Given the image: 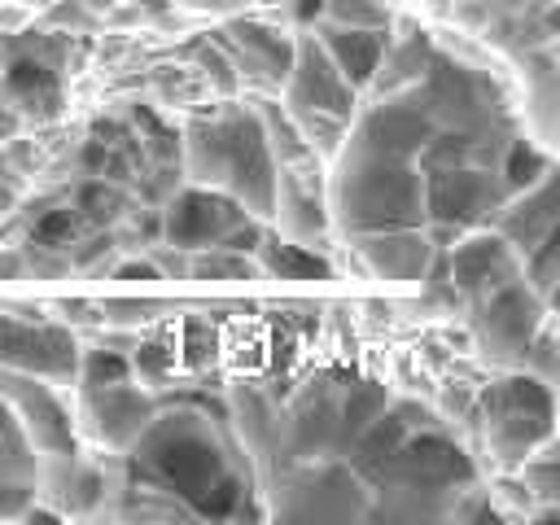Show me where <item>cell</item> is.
Returning <instances> with one entry per match:
<instances>
[{
    "instance_id": "obj_16",
    "label": "cell",
    "mask_w": 560,
    "mask_h": 525,
    "mask_svg": "<svg viewBox=\"0 0 560 525\" xmlns=\"http://www.w3.org/2000/svg\"><path fill=\"white\" fill-rule=\"evenodd\" d=\"M228 407H232V433H236V446L245 451L249 472H254V486L262 490V486L284 468L280 402H271L267 389H258V385H236V389L228 394Z\"/></svg>"
},
{
    "instance_id": "obj_28",
    "label": "cell",
    "mask_w": 560,
    "mask_h": 525,
    "mask_svg": "<svg viewBox=\"0 0 560 525\" xmlns=\"http://www.w3.org/2000/svg\"><path fill=\"white\" fill-rule=\"evenodd\" d=\"M131 368H136L144 381H162L166 368H171V354H166L162 346H140V350L131 354Z\"/></svg>"
},
{
    "instance_id": "obj_14",
    "label": "cell",
    "mask_w": 560,
    "mask_h": 525,
    "mask_svg": "<svg viewBox=\"0 0 560 525\" xmlns=\"http://www.w3.org/2000/svg\"><path fill=\"white\" fill-rule=\"evenodd\" d=\"M158 416V402L144 385H136V376L127 381H109V385H92V389H79V420H83V433L114 451V455H127L140 433L149 429V420Z\"/></svg>"
},
{
    "instance_id": "obj_22",
    "label": "cell",
    "mask_w": 560,
    "mask_h": 525,
    "mask_svg": "<svg viewBox=\"0 0 560 525\" xmlns=\"http://www.w3.org/2000/svg\"><path fill=\"white\" fill-rule=\"evenodd\" d=\"M258 276H262L258 258L245 249H232V245L197 249L188 262V280H258Z\"/></svg>"
},
{
    "instance_id": "obj_13",
    "label": "cell",
    "mask_w": 560,
    "mask_h": 525,
    "mask_svg": "<svg viewBox=\"0 0 560 525\" xmlns=\"http://www.w3.org/2000/svg\"><path fill=\"white\" fill-rule=\"evenodd\" d=\"M328 162L306 158V162H289L280 166L276 179V210H271V228L298 245L324 249L332 228V206H328Z\"/></svg>"
},
{
    "instance_id": "obj_30",
    "label": "cell",
    "mask_w": 560,
    "mask_h": 525,
    "mask_svg": "<svg viewBox=\"0 0 560 525\" xmlns=\"http://www.w3.org/2000/svg\"><path fill=\"white\" fill-rule=\"evenodd\" d=\"M179 9H192V13H241L258 0H175Z\"/></svg>"
},
{
    "instance_id": "obj_20",
    "label": "cell",
    "mask_w": 560,
    "mask_h": 525,
    "mask_svg": "<svg viewBox=\"0 0 560 525\" xmlns=\"http://www.w3.org/2000/svg\"><path fill=\"white\" fill-rule=\"evenodd\" d=\"M262 276L271 280H328L332 276V262L324 249H311V245H298L289 236H280L276 228H267L262 245L254 249Z\"/></svg>"
},
{
    "instance_id": "obj_12",
    "label": "cell",
    "mask_w": 560,
    "mask_h": 525,
    "mask_svg": "<svg viewBox=\"0 0 560 525\" xmlns=\"http://www.w3.org/2000/svg\"><path fill=\"white\" fill-rule=\"evenodd\" d=\"M0 402L18 416L35 455H74L79 451V416L61 402L52 381L0 368Z\"/></svg>"
},
{
    "instance_id": "obj_17",
    "label": "cell",
    "mask_w": 560,
    "mask_h": 525,
    "mask_svg": "<svg viewBox=\"0 0 560 525\" xmlns=\"http://www.w3.org/2000/svg\"><path fill=\"white\" fill-rule=\"evenodd\" d=\"M219 48L232 57V66L241 70V79H254L267 92H280L293 66V35L271 26V22H249V18H232L223 31H214Z\"/></svg>"
},
{
    "instance_id": "obj_3",
    "label": "cell",
    "mask_w": 560,
    "mask_h": 525,
    "mask_svg": "<svg viewBox=\"0 0 560 525\" xmlns=\"http://www.w3.org/2000/svg\"><path fill=\"white\" fill-rule=\"evenodd\" d=\"M472 481L477 464L446 424L411 429L372 481L368 521H451Z\"/></svg>"
},
{
    "instance_id": "obj_7",
    "label": "cell",
    "mask_w": 560,
    "mask_h": 525,
    "mask_svg": "<svg viewBox=\"0 0 560 525\" xmlns=\"http://www.w3.org/2000/svg\"><path fill=\"white\" fill-rule=\"evenodd\" d=\"M162 241L179 245L188 254L210 249V245H232L254 254L267 236V223L254 219L232 192L210 188V184H184L179 192H171V201L162 206Z\"/></svg>"
},
{
    "instance_id": "obj_5",
    "label": "cell",
    "mask_w": 560,
    "mask_h": 525,
    "mask_svg": "<svg viewBox=\"0 0 560 525\" xmlns=\"http://www.w3.org/2000/svg\"><path fill=\"white\" fill-rule=\"evenodd\" d=\"M271 521H368L372 486L346 459L289 464L267 486Z\"/></svg>"
},
{
    "instance_id": "obj_32",
    "label": "cell",
    "mask_w": 560,
    "mask_h": 525,
    "mask_svg": "<svg viewBox=\"0 0 560 525\" xmlns=\"http://www.w3.org/2000/svg\"><path fill=\"white\" fill-rule=\"evenodd\" d=\"M529 521H560V503H529Z\"/></svg>"
},
{
    "instance_id": "obj_6",
    "label": "cell",
    "mask_w": 560,
    "mask_h": 525,
    "mask_svg": "<svg viewBox=\"0 0 560 525\" xmlns=\"http://www.w3.org/2000/svg\"><path fill=\"white\" fill-rule=\"evenodd\" d=\"M490 228H499L516 245L525 280L547 298L560 276V166H547L534 184L516 188L490 214Z\"/></svg>"
},
{
    "instance_id": "obj_1",
    "label": "cell",
    "mask_w": 560,
    "mask_h": 525,
    "mask_svg": "<svg viewBox=\"0 0 560 525\" xmlns=\"http://www.w3.org/2000/svg\"><path fill=\"white\" fill-rule=\"evenodd\" d=\"M131 477L179 499L192 516L223 521L241 512V499L254 486L249 459L219 433V424L197 407H171L149 420L140 442L127 451Z\"/></svg>"
},
{
    "instance_id": "obj_9",
    "label": "cell",
    "mask_w": 560,
    "mask_h": 525,
    "mask_svg": "<svg viewBox=\"0 0 560 525\" xmlns=\"http://www.w3.org/2000/svg\"><path fill=\"white\" fill-rule=\"evenodd\" d=\"M551 319L547 298L521 276H512L508 284L490 289L486 298L468 302V324L477 337L481 359H490L494 368H521L529 341L538 337V328Z\"/></svg>"
},
{
    "instance_id": "obj_25",
    "label": "cell",
    "mask_w": 560,
    "mask_h": 525,
    "mask_svg": "<svg viewBox=\"0 0 560 525\" xmlns=\"http://www.w3.org/2000/svg\"><path fill=\"white\" fill-rule=\"evenodd\" d=\"M136 376L127 350H109V346H96V350H83L79 359V389H92V385H109V381H127Z\"/></svg>"
},
{
    "instance_id": "obj_27",
    "label": "cell",
    "mask_w": 560,
    "mask_h": 525,
    "mask_svg": "<svg viewBox=\"0 0 560 525\" xmlns=\"http://www.w3.org/2000/svg\"><path fill=\"white\" fill-rule=\"evenodd\" d=\"M101 311L109 315V324L131 328V324H149V319H153L162 306H158V302H149V298H118V302H105Z\"/></svg>"
},
{
    "instance_id": "obj_24",
    "label": "cell",
    "mask_w": 560,
    "mask_h": 525,
    "mask_svg": "<svg viewBox=\"0 0 560 525\" xmlns=\"http://www.w3.org/2000/svg\"><path fill=\"white\" fill-rule=\"evenodd\" d=\"M328 26H372V31H389L394 26V9L385 0H319V18ZM311 22V26H315Z\"/></svg>"
},
{
    "instance_id": "obj_19",
    "label": "cell",
    "mask_w": 560,
    "mask_h": 525,
    "mask_svg": "<svg viewBox=\"0 0 560 525\" xmlns=\"http://www.w3.org/2000/svg\"><path fill=\"white\" fill-rule=\"evenodd\" d=\"M319 39H324V48H328V57L337 61V70L359 88V92H368V83L376 79V70H381V61H385V52H389V31H372V26H328V22H315L311 26Z\"/></svg>"
},
{
    "instance_id": "obj_18",
    "label": "cell",
    "mask_w": 560,
    "mask_h": 525,
    "mask_svg": "<svg viewBox=\"0 0 560 525\" xmlns=\"http://www.w3.org/2000/svg\"><path fill=\"white\" fill-rule=\"evenodd\" d=\"M359 262L376 280H398V284H420L438 258V241L429 228H385V232H363L350 241Z\"/></svg>"
},
{
    "instance_id": "obj_33",
    "label": "cell",
    "mask_w": 560,
    "mask_h": 525,
    "mask_svg": "<svg viewBox=\"0 0 560 525\" xmlns=\"http://www.w3.org/2000/svg\"><path fill=\"white\" fill-rule=\"evenodd\" d=\"M547 306H551V315L560 319V276H556V284H551V293H547Z\"/></svg>"
},
{
    "instance_id": "obj_26",
    "label": "cell",
    "mask_w": 560,
    "mask_h": 525,
    "mask_svg": "<svg viewBox=\"0 0 560 525\" xmlns=\"http://www.w3.org/2000/svg\"><path fill=\"white\" fill-rule=\"evenodd\" d=\"M122 206H127V201H122V192H118L114 184L92 179V184H83V188H79V206H74V210H79V219H83V223L105 228L109 219H118V214H122Z\"/></svg>"
},
{
    "instance_id": "obj_4",
    "label": "cell",
    "mask_w": 560,
    "mask_h": 525,
    "mask_svg": "<svg viewBox=\"0 0 560 525\" xmlns=\"http://www.w3.org/2000/svg\"><path fill=\"white\" fill-rule=\"evenodd\" d=\"M477 429L490 464L503 477L516 472L525 455L560 429L551 381L529 368H499V376L477 394Z\"/></svg>"
},
{
    "instance_id": "obj_2",
    "label": "cell",
    "mask_w": 560,
    "mask_h": 525,
    "mask_svg": "<svg viewBox=\"0 0 560 525\" xmlns=\"http://www.w3.org/2000/svg\"><path fill=\"white\" fill-rule=\"evenodd\" d=\"M179 166L192 184H210L232 192L254 219L271 223L280 162L271 153L258 105H223L214 114H197L179 140Z\"/></svg>"
},
{
    "instance_id": "obj_21",
    "label": "cell",
    "mask_w": 560,
    "mask_h": 525,
    "mask_svg": "<svg viewBox=\"0 0 560 525\" xmlns=\"http://www.w3.org/2000/svg\"><path fill=\"white\" fill-rule=\"evenodd\" d=\"M508 477H516L534 503H560V429L547 442H538L525 455V464Z\"/></svg>"
},
{
    "instance_id": "obj_8",
    "label": "cell",
    "mask_w": 560,
    "mask_h": 525,
    "mask_svg": "<svg viewBox=\"0 0 560 525\" xmlns=\"http://www.w3.org/2000/svg\"><path fill=\"white\" fill-rule=\"evenodd\" d=\"M346 394H350V376L319 372L280 407L284 468L350 455L354 433H350V420H346Z\"/></svg>"
},
{
    "instance_id": "obj_29",
    "label": "cell",
    "mask_w": 560,
    "mask_h": 525,
    "mask_svg": "<svg viewBox=\"0 0 560 525\" xmlns=\"http://www.w3.org/2000/svg\"><path fill=\"white\" fill-rule=\"evenodd\" d=\"M18 131H22V109H18L9 96H0V149H4V144H13V140H18Z\"/></svg>"
},
{
    "instance_id": "obj_23",
    "label": "cell",
    "mask_w": 560,
    "mask_h": 525,
    "mask_svg": "<svg viewBox=\"0 0 560 525\" xmlns=\"http://www.w3.org/2000/svg\"><path fill=\"white\" fill-rule=\"evenodd\" d=\"M35 464H39L35 446L26 442L18 416L0 402V477H9V481H35Z\"/></svg>"
},
{
    "instance_id": "obj_10",
    "label": "cell",
    "mask_w": 560,
    "mask_h": 525,
    "mask_svg": "<svg viewBox=\"0 0 560 525\" xmlns=\"http://www.w3.org/2000/svg\"><path fill=\"white\" fill-rule=\"evenodd\" d=\"M280 101L289 114H337V118H354L363 92L337 70V61L328 57L324 39L302 26L293 35V66L289 79L280 88Z\"/></svg>"
},
{
    "instance_id": "obj_34",
    "label": "cell",
    "mask_w": 560,
    "mask_h": 525,
    "mask_svg": "<svg viewBox=\"0 0 560 525\" xmlns=\"http://www.w3.org/2000/svg\"><path fill=\"white\" fill-rule=\"evenodd\" d=\"M551 389H556V411H560V376L551 381Z\"/></svg>"
},
{
    "instance_id": "obj_15",
    "label": "cell",
    "mask_w": 560,
    "mask_h": 525,
    "mask_svg": "<svg viewBox=\"0 0 560 525\" xmlns=\"http://www.w3.org/2000/svg\"><path fill=\"white\" fill-rule=\"evenodd\" d=\"M446 271H451V284H455L459 302L468 306V302L486 298L490 289L508 284L512 276H521L525 262H521L516 245H512L499 228L481 223V228L459 232V236L446 245Z\"/></svg>"
},
{
    "instance_id": "obj_11",
    "label": "cell",
    "mask_w": 560,
    "mask_h": 525,
    "mask_svg": "<svg viewBox=\"0 0 560 525\" xmlns=\"http://www.w3.org/2000/svg\"><path fill=\"white\" fill-rule=\"evenodd\" d=\"M79 341L70 328L35 315H0V368L52 381V385H79Z\"/></svg>"
},
{
    "instance_id": "obj_31",
    "label": "cell",
    "mask_w": 560,
    "mask_h": 525,
    "mask_svg": "<svg viewBox=\"0 0 560 525\" xmlns=\"http://www.w3.org/2000/svg\"><path fill=\"white\" fill-rule=\"evenodd\" d=\"M13 206H18V184H13V179L0 171V219H4Z\"/></svg>"
}]
</instances>
